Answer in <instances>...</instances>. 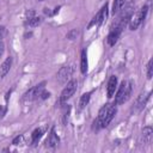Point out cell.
Instances as JSON below:
<instances>
[{
	"label": "cell",
	"mask_w": 153,
	"mask_h": 153,
	"mask_svg": "<svg viewBox=\"0 0 153 153\" xmlns=\"http://www.w3.org/2000/svg\"><path fill=\"white\" fill-rule=\"evenodd\" d=\"M130 94H131V84L129 81H126L123 80L116 92V96H115V102H114V105H120V104H123L126 103L129 98H130Z\"/></svg>",
	"instance_id": "obj_1"
},
{
	"label": "cell",
	"mask_w": 153,
	"mask_h": 153,
	"mask_svg": "<svg viewBox=\"0 0 153 153\" xmlns=\"http://www.w3.org/2000/svg\"><path fill=\"white\" fill-rule=\"evenodd\" d=\"M147 12H148V6L145 5L142 6L135 14H131L130 19H129V29L130 30H136L145 20L146 16H147Z\"/></svg>",
	"instance_id": "obj_2"
},
{
	"label": "cell",
	"mask_w": 153,
	"mask_h": 153,
	"mask_svg": "<svg viewBox=\"0 0 153 153\" xmlns=\"http://www.w3.org/2000/svg\"><path fill=\"white\" fill-rule=\"evenodd\" d=\"M44 86H45V81H42L39 84H37L36 86L31 87L29 91H26L23 96V100L25 102H31V100H36V99H39V96L42 93V91L44 90Z\"/></svg>",
	"instance_id": "obj_3"
},
{
	"label": "cell",
	"mask_w": 153,
	"mask_h": 153,
	"mask_svg": "<svg viewBox=\"0 0 153 153\" xmlns=\"http://www.w3.org/2000/svg\"><path fill=\"white\" fill-rule=\"evenodd\" d=\"M76 86H78L76 80H69V81L67 82V86H66V87L62 90V92H61V96H60V98H59V104L65 103L67 99H69V98L74 94V92L76 91Z\"/></svg>",
	"instance_id": "obj_4"
},
{
	"label": "cell",
	"mask_w": 153,
	"mask_h": 153,
	"mask_svg": "<svg viewBox=\"0 0 153 153\" xmlns=\"http://www.w3.org/2000/svg\"><path fill=\"white\" fill-rule=\"evenodd\" d=\"M106 17H108V2H105V5L99 10V12L92 18V20L90 22L87 29H90V27H92V26H94V25H100V24H103L104 20L106 19Z\"/></svg>",
	"instance_id": "obj_5"
},
{
	"label": "cell",
	"mask_w": 153,
	"mask_h": 153,
	"mask_svg": "<svg viewBox=\"0 0 153 153\" xmlns=\"http://www.w3.org/2000/svg\"><path fill=\"white\" fill-rule=\"evenodd\" d=\"M73 72H74L73 66H63V67H61V68L59 69L56 78H57V80H59L61 84H65V82H67V81L71 79Z\"/></svg>",
	"instance_id": "obj_6"
},
{
	"label": "cell",
	"mask_w": 153,
	"mask_h": 153,
	"mask_svg": "<svg viewBox=\"0 0 153 153\" xmlns=\"http://www.w3.org/2000/svg\"><path fill=\"white\" fill-rule=\"evenodd\" d=\"M122 29H123V27H120V26L111 27V30H110V32H109V35H108V38H106L109 45L112 47V45H115V44L117 43V41H118V38H120V36H121V33H122Z\"/></svg>",
	"instance_id": "obj_7"
},
{
	"label": "cell",
	"mask_w": 153,
	"mask_h": 153,
	"mask_svg": "<svg viewBox=\"0 0 153 153\" xmlns=\"http://www.w3.org/2000/svg\"><path fill=\"white\" fill-rule=\"evenodd\" d=\"M59 141L60 140H59V136L55 133V128H51L50 134H49L48 139L45 140V147H48V148H55L59 145Z\"/></svg>",
	"instance_id": "obj_8"
},
{
	"label": "cell",
	"mask_w": 153,
	"mask_h": 153,
	"mask_svg": "<svg viewBox=\"0 0 153 153\" xmlns=\"http://www.w3.org/2000/svg\"><path fill=\"white\" fill-rule=\"evenodd\" d=\"M149 96H151V93H148V94L145 96V97H143V94H140V96L137 97V99L135 100V105H134L133 110H135V111H141V110L145 108V105H146V103H147Z\"/></svg>",
	"instance_id": "obj_9"
},
{
	"label": "cell",
	"mask_w": 153,
	"mask_h": 153,
	"mask_svg": "<svg viewBox=\"0 0 153 153\" xmlns=\"http://www.w3.org/2000/svg\"><path fill=\"white\" fill-rule=\"evenodd\" d=\"M116 87H117V76L115 75H111L110 79H109V82H108V90H106V94H108V98H111L116 91Z\"/></svg>",
	"instance_id": "obj_10"
},
{
	"label": "cell",
	"mask_w": 153,
	"mask_h": 153,
	"mask_svg": "<svg viewBox=\"0 0 153 153\" xmlns=\"http://www.w3.org/2000/svg\"><path fill=\"white\" fill-rule=\"evenodd\" d=\"M12 62H13V59H12L11 56H8V57L1 63V66H0V78H4V76L10 72V69H11V67H12Z\"/></svg>",
	"instance_id": "obj_11"
},
{
	"label": "cell",
	"mask_w": 153,
	"mask_h": 153,
	"mask_svg": "<svg viewBox=\"0 0 153 153\" xmlns=\"http://www.w3.org/2000/svg\"><path fill=\"white\" fill-rule=\"evenodd\" d=\"M44 131H45V128H44V127H42V128H36V129L32 131V134H31V145L35 146L36 143H38V141H39L41 137L43 136Z\"/></svg>",
	"instance_id": "obj_12"
},
{
	"label": "cell",
	"mask_w": 153,
	"mask_h": 153,
	"mask_svg": "<svg viewBox=\"0 0 153 153\" xmlns=\"http://www.w3.org/2000/svg\"><path fill=\"white\" fill-rule=\"evenodd\" d=\"M116 112H117V109H116V106L112 105V106L110 108V110L108 111V114L105 115V117H104V121H103V123H102V127H103V128H105V127H108V126L110 124V122H111L112 118L115 117Z\"/></svg>",
	"instance_id": "obj_13"
},
{
	"label": "cell",
	"mask_w": 153,
	"mask_h": 153,
	"mask_svg": "<svg viewBox=\"0 0 153 153\" xmlns=\"http://www.w3.org/2000/svg\"><path fill=\"white\" fill-rule=\"evenodd\" d=\"M142 136H143V142L149 143L152 141V136H153V129L152 127H145L142 129Z\"/></svg>",
	"instance_id": "obj_14"
},
{
	"label": "cell",
	"mask_w": 153,
	"mask_h": 153,
	"mask_svg": "<svg viewBox=\"0 0 153 153\" xmlns=\"http://www.w3.org/2000/svg\"><path fill=\"white\" fill-rule=\"evenodd\" d=\"M80 71L82 74H85L87 72V54L86 50L82 49L81 50V60H80Z\"/></svg>",
	"instance_id": "obj_15"
},
{
	"label": "cell",
	"mask_w": 153,
	"mask_h": 153,
	"mask_svg": "<svg viewBox=\"0 0 153 153\" xmlns=\"http://www.w3.org/2000/svg\"><path fill=\"white\" fill-rule=\"evenodd\" d=\"M90 98H91V92H86L84 93L81 97H80V100H79V109L82 110L90 102Z\"/></svg>",
	"instance_id": "obj_16"
},
{
	"label": "cell",
	"mask_w": 153,
	"mask_h": 153,
	"mask_svg": "<svg viewBox=\"0 0 153 153\" xmlns=\"http://www.w3.org/2000/svg\"><path fill=\"white\" fill-rule=\"evenodd\" d=\"M69 112H71V105L65 104L63 108H62V123H63V126H66L67 122H68Z\"/></svg>",
	"instance_id": "obj_17"
},
{
	"label": "cell",
	"mask_w": 153,
	"mask_h": 153,
	"mask_svg": "<svg viewBox=\"0 0 153 153\" xmlns=\"http://www.w3.org/2000/svg\"><path fill=\"white\" fill-rule=\"evenodd\" d=\"M126 0H114V4H112V14H116L120 12V10L123 7Z\"/></svg>",
	"instance_id": "obj_18"
},
{
	"label": "cell",
	"mask_w": 153,
	"mask_h": 153,
	"mask_svg": "<svg viewBox=\"0 0 153 153\" xmlns=\"http://www.w3.org/2000/svg\"><path fill=\"white\" fill-rule=\"evenodd\" d=\"M26 23H27V25H29V26L33 27V26H37L38 24H41V23H42V18H41V17H37V16H33V17L29 18Z\"/></svg>",
	"instance_id": "obj_19"
},
{
	"label": "cell",
	"mask_w": 153,
	"mask_h": 153,
	"mask_svg": "<svg viewBox=\"0 0 153 153\" xmlns=\"http://www.w3.org/2000/svg\"><path fill=\"white\" fill-rule=\"evenodd\" d=\"M153 76V60L151 59L147 63V79L151 80Z\"/></svg>",
	"instance_id": "obj_20"
},
{
	"label": "cell",
	"mask_w": 153,
	"mask_h": 153,
	"mask_svg": "<svg viewBox=\"0 0 153 153\" xmlns=\"http://www.w3.org/2000/svg\"><path fill=\"white\" fill-rule=\"evenodd\" d=\"M23 135H17L13 140H12V145H14V146H18L19 143H22L23 142Z\"/></svg>",
	"instance_id": "obj_21"
},
{
	"label": "cell",
	"mask_w": 153,
	"mask_h": 153,
	"mask_svg": "<svg viewBox=\"0 0 153 153\" xmlns=\"http://www.w3.org/2000/svg\"><path fill=\"white\" fill-rule=\"evenodd\" d=\"M76 36H78V30H71L68 33H67V37L69 38V39H74V38H76Z\"/></svg>",
	"instance_id": "obj_22"
},
{
	"label": "cell",
	"mask_w": 153,
	"mask_h": 153,
	"mask_svg": "<svg viewBox=\"0 0 153 153\" xmlns=\"http://www.w3.org/2000/svg\"><path fill=\"white\" fill-rule=\"evenodd\" d=\"M50 97V92H47V91H42V93H41V96H39V99H47V98H49Z\"/></svg>",
	"instance_id": "obj_23"
},
{
	"label": "cell",
	"mask_w": 153,
	"mask_h": 153,
	"mask_svg": "<svg viewBox=\"0 0 153 153\" xmlns=\"http://www.w3.org/2000/svg\"><path fill=\"white\" fill-rule=\"evenodd\" d=\"M5 35H6V29H5V26H0V41L5 37Z\"/></svg>",
	"instance_id": "obj_24"
},
{
	"label": "cell",
	"mask_w": 153,
	"mask_h": 153,
	"mask_svg": "<svg viewBox=\"0 0 153 153\" xmlns=\"http://www.w3.org/2000/svg\"><path fill=\"white\" fill-rule=\"evenodd\" d=\"M5 112H6V109H2V106L0 105V116H4Z\"/></svg>",
	"instance_id": "obj_25"
},
{
	"label": "cell",
	"mask_w": 153,
	"mask_h": 153,
	"mask_svg": "<svg viewBox=\"0 0 153 153\" xmlns=\"http://www.w3.org/2000/svg\"><path fill=\"white\" fill-rule=\"evenodd\" d=\"M2 51H4V45H2V44H0V55L2 54Z\"/></svg>",
	"instance_id": "obj_26"
},
{
	"label": "cell",
	"mask_w": 153,
	"mask_h": 153,
	"mask_svg": "<svg viewBox=\"0 0 153 153\" xmlns=\"http://www.w3.org/2000/svg\"><path fill=\"white\" fill-rule=\"evenodd\" d=\"M39 1H44V0H39Z\"/></svg>",
	"instance_id": "obj_27"
}]
</instances>
